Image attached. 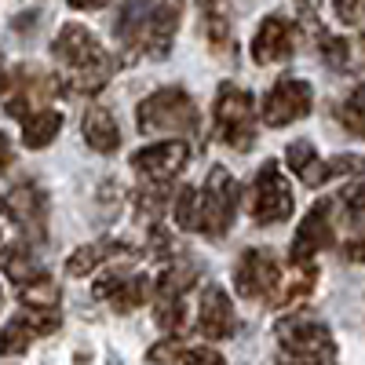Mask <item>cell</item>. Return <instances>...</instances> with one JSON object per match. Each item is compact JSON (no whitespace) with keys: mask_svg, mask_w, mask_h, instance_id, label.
<instances>
[{"mask_svg":"<svg viewBox=\"0 0 365 365\" xmlns=\"http://www.w3.org/2000/svg\"><path fill=\"white\" fill-rule=\"evenodd\" d=\"M96 296H99V299H110V307H113L117 314H128V311H135V307H143V303H146V296H150V278L113 267L106 278L96 282Z\"/></svg>","mask_w":365,"mask_h":365,"instance_id":"9a60e30c","label":"cell"},{"mask_svg":"<svg viewBox=\"0 0 365 365\" xmlns=\"http://www.w3.org/2000/svg\"><path fill=\"white\" fill-rule=\"evenodd\" d=\"M282 285V270L267 249H245L234 267V289L245 299H274Z\"/></svg>","mask_w":365,"mask_h":365,"instance_id":"52a82bcc","label":"cell"},{"mask_svg":"<svg viewBox=\"0 0 365 365\" xmlns=\"http://www.w3.org/2000/svg\"><path fill=\"white\" fill-rule=\"evenodd\" d=\"M143 135H182L197 132V106L182 88H158L135 110Z\"/></svg>","mask_w":365,"mask_h":365,"instance_id":"3957f363","label":"cell"},{"mask_svg":"<svg viewBox=\"0 0 365 365\" xmlns=\"http://www.w3.org/2000/svg\"><path fill=\"white\" fill-rule=\"evenodd\" d=\"M311 106H314L311 84L299 81V77H282L263 99V120L270 128H285V125H292V120L307 117Z\"/></svg>","mask_w":365,"mask_h":365,"instance_id":"ba28073f","label":"cell"},{"mask_svg":"<svg viewBox=\"0 0 365 365\" xmlns=\"http://www.w3.org/2000/svg\"><path fill=\"white\" fill-rule=\"evenodd\" d=\"M292 187L274 161H263L252 175V220L259 227H278L292 216Z\"/></svg>","mask_w":365,"mask_h":365,"instance_id":"8992f818","label":"cell"},{"mask_svg":"<svg viewBox=\"0 0 365 365\" xmlns=\"http://www.w3.org/2000/svg\"><path fill=\"white\" fill-rule=\"evenodd\" d=\"M336 205H344V220L354 234V241H365V175H354L340 190Z\"/></svg>","mask_w":365,"mask_h":365,"instance_id":"7402d4cb","label":"cell"},{"mask_svg":"<svg viewBox=\"0 0 365 365\" xmlns=\"http://www.w3.org/2000/svg\"><path fill=\"white\" fill-rule=\"evenodd\" d=\"M179 4L175 0H128L113 19V34L128 55L165 58L175 41Z\"/></svg>","mask_w":365,"mask_h":365,"instance_id":"6da1fadb","label":"cell"},{"mask_svg":"<svg viewBox=\"0 0 365 365\" xmlns=\"http://www.w3.org/2000/svg\"><path fill=\"white\" fill-rule=\"evenodd\" d=\"M314 263H292V278L285 285H278V292H274V307H289V303H296L299 296H307L314 289Z\"/></svg>","mask_w":365,"mask_h":365,"instance_id":"cb8c5ba5","label":"cell"},{"mask_svg":"<svg viewBox=\"0 0 365 365\" xmlns=\"http://www.w3.org/2000/svg\"><path fill=\"white\" fill-rule=\"evenodd\" d=\"M63 325V311L58 307H26L4 325V354H19L34 340L48 336Z\"/></svg>","mask_w":365,"mask_h":365,"instance_id":"4fadbf2b","label":"cell"},{"mask_svg":"<svg viewBox=\"0 0 365 365\" xmlns=\"http://www.w3.org/2000/svg\"><path fill=\"white\" fill-rule=\"evenodd\" d=\"M19 299L26 303V307H58V285L51 282V274H44V278L22 285Z\"/></svg>","mask_w":365,"mask_h":365,"instance_id":"83f0119b","label":"cell"},{"mask_svg":"<svg viewBox=\"0 0 365 365\" xmlns=\"http://www.w3.org/2000/svg\"><path fill=\"white\" fill-rule=\"evenodd\" d=\"M194 282H197V267L175 263V267H168L161 278H158V296L161 299H182V292H187Z\"/></svg>","mask_w":365,"mask_h":365,"instance_id":"484cf974","label":"cell"},{"mask_svg":"<svg viewBox=\"0 0 365 365\" xmlns=\"http://www.w3.org/2000/svg\"><path fill=\"white\" fill-rule=\"evenodd\" d=\"M332 201H318L311 205V212L299 220L296 237H292V249H289V263H311L322 249L332 245Z\"/></svg>","mask_w":365,"mask_h":365,"instance_id":"8fae6325","label":"cell"},{"mask_svg":"<svg viewBox=\"0 0 365 365\" xmlns=\"http://www.w3.org/2000/svg\"><path fill=\"white\" fill-rule=\"evenodd\" d=\"M8 220L22 230L26 241H44L48 237V197L37 182H19L4 197Z\"/></svg>","mask_w":365,"mask_h":365,"instance_id":"9c48e42d","label":"cell"},{"mask_svg":"<svg viewBox=\"0 0 365 365\" xmlns=\"http://www.w3.org/2000/svg\"><path fill=\"white\" fill-rule=\"evenodd\" d=\"M234 220H237V182L223 165H216L208 172L205 187L197 190V230L220 241L227 237Z\"/></svg>","mask_w":365,"mask_h":365,"instance_id":"5b68a950","label":"cell"},{"mask_svg":"<svg viewBox=\"0 0 365 365\" xmlns=\"http://www.w3.org/2000/svg\"><path fill=\"white\" fill-rule=\"evenodd\" d=\"M110 0H70V8H77V11H96V8H106Z\"/></svg>","mask_w":365,"mask_h":365,"instance_id":"e575fe53","label":"cell"},{"mask_svg":"<svg viewBox=\"0 0 365 365\" xmlns=\"http://www.w3.org/2000/svg\"><path fill=\"white\" fill-rule=\"evenodd\" d=\"M252 58L259 66H270V63H285V58L296 51V26L285 19V15H267L252 37Z\"/></svg>","mask_w":365,"mask_h":365,"instance_id":"5bb4252c","label":"cell"},{"mask_svg":"<svg viewBox=\"0 0 365 365\" xmlns=\"http://www.w3.org/2000/svg\"><path fill=\"white\" fill-rule=\"evenodd\" d=\"M197 332L205 340H230L237 332V314H234V303L220 285H208L201 296V307H197Z\"/></svg>","mask_w":365,"mask_h":365,"instance_id":"2e32d148","label":"cell"},{"mask_svg":"<svg viewBox=\"0 0 365 365\" xmlns=\"http://www.w3.org/2000/svg\"><path fill=\"white\" fill-rule=\"evenodd\" d=\"M154 318H158V325H161L165 332H179L182 322H187L182 299H161V296H158V303H154Z\"/></svg>","mask_w":365,"mask_h":365,"instance_id":"f1b7e54d","label":"cell"},{"mask_svg":"<svg viewBox=\"0 0 365 365\" xmlns=\"http://www.w3.org/2000/svg\"><path fill=\"white\" fill-rule=\"evenodd\" d=\"M361 55H365V34H361Z\"/></svg>","mask_w":365,"mask_h":365,"instance_id":"8d00e7d4","label":"cell"},{"mask_svg":"<svg viewBox=\"0 0 365 365\" xmlns=\"http://www.w3.org/2000/svg\"><path fill=\"white\" fill-rule=\"evenodd\" d=\"M4 274H8V282H11L15 289H22V285H29V282L44 278L48 270H41L37 256L29 252V241H26V245H8V249H4Z\"/></svg>","mask_w":365,"mask_h":365,"instance_id":"ffe728a7","label":"cell"},{"mask_svg":"<svg viewBox=\"0 0 365 365\" xmlns=\"http://www.w3.org/2000/svg\"><path fill=\"white\" fill-rule=\"evenodd\" d=\"M278 365H336V354H278Z\"/></svg>","mask_w":365,"mask_h":365,"instance_id":"d6a6232c","label":"cell"},{"mask_svg":"<svg viewBox=\"0 0 365 365\" xmlns=\"http://www.w3.org/2000/svg\"><path fill=\"white\" fill-rule=\"evenodd\" d=\"M336 120H340V128L351 132L354 139H365V84L347 91V99L336 106Z\"/></svg>","mask_w":365,"mask_h":365,"instance_id":"d4e9b609","label":"cell"},{"mask_svg":"<svg viewBox=\"0 0 365 365\" xmlns=\"http://www.w3.org/2000/svg\"><path fill=\"white\" fill-rule=\"evenodd\" d=\"M132 249L128 245H120V241H96V245H81L70 259H66V274L70 278H84V274H91L103 259L110 256H128Z\"/></svg>","mask_w":365,"mask_h":365,"instance_id":"d6986e66","label":"cell"},{"mask_svg":"<svg viewBox=\"0 0 365 365\" xmlns=\"http://www.w3.org/2000/svg\"><path fill=\"white\" fill-rule=\"evenodd\" d=\"M332 11L344 26H361L365 22V0H332Z\"/></svg>","mask_w":365,"mask_h":365,"instance_id":"4dcf8cb0","label":"cell"},{"mask_svg":"<svg viewBox=\"0 0 365 365\" xmlns=\"http://www.w3.org/2000/svg\"><path fill=\"white\" fill-rule=\"evenodd\" d=\"M51 55L63 66V84L70 88V96H96L113 77V58L106 55V48L96 41L88 26L66 22L51 41Z\"/></svg>","mask_w":365,"mask_h":365,"instance_id":"7a4b0ae2","label":"cell"},{"mask_svg":"<svg viewBox=\"0 0 365 365\" xmlns=\"http://www.w3.org/2000/svg\"><path fill=\"white\" fill-rule=\"evenodd\" d=\"M205 34H208L212 51L237 55V44H234V37H230V26H227V15H223V11H208V15H205Z\"/></svg>","mask_w":365,"mask_h":365,"instance_id":"4316f807","label":"cell"},{"mask_svg":"<svg viewBox=\"0 0 365 365\" xmlns=\"http://www.w3.org/2000/svg\"><path fill=\"white\" fill-rule=\"evenodd\" d=\"M274 336H278L282 351H289V354H336L329 325L311 318V314L282 318L278 325H274Z\"/></svg>","mask_w":365,"mask_h":365,"instance_id":"30bf717a","label":"cell"},{"mask_svg":"<svg viewBox=\"0 0 365 365\" xmlns=\"http://www.w3.org/2000/svg\"><path fill=\"white\" fill-rule=\"evenodd\" d=\"M81 135L84 143L96 150V154H117V146H120V128H117V120L106 106H91L81 120Z\"/></svg>","mask_w":365,"mask_h":365,"instance_id":"e0dca14e","label":"cell"},{"mask_svg":"<svg viewBox=\"0 0 365 365\" xmlns=\"http://www.w3.org/2000/svg\"><path fill=\"white\" fill-rule=\"evenodd\" d=\"M190 161V150L182 139H168V143H154L143 146L132 154V168L146 179V182H168L172 175H179Z\"/></svg>","mask_w":365,"mask_h":365,"instance_id":"7c38bea8","label":"cell"},{"mask_svg":"<svg viewBox=\"0 0 365 365\" xmlns=\"http://www.w3.org/2000/svg\"><path fill=\"white\" fill-rule=\"evenodd\" d=\"M299 8H303V11H311V8H314V0H299Z\"/></svg>","mask_w":365,"mask_h":365,"instance_id":"d590c367","label":"cell"},{"mask_svg":"<svg viewBox=\"0 0 365 365\" xmlns=\"http://www.w3.org/2000/svg\"><path fill=\"white\" fill-rule=\"evenodd\" d=\"M307 26H311V37H314V51L322 55V63H329L332 70H347L351 66V44L344 37H332L322 22L311 19L307 11Z\"/></svg>","mask_w":365,"mask_h":365,"instance_id":"44dd1931","label":"cell"},{"mask_svg":"<svg viewBox=\"0 0 365 365\" xmlns=\"http://www.w3.org/2000/svg\"><path fill=\"white\" fill-rule=\"evenodd\" d=\"M58 132H63V113H55V110H41L26 120V128H22V143L26 150H44L58 139Z\"/></svg>","mask_w":365,"mask_h":365,"instance_id":"603a6c76","label":"cell"},{"mask_svg":"<svg viewBox=\"0 0 365 365\" xmlns=\"http://www.w3.org/2000/svg\"><path fill=\"white\" fill-rule=\"evenodd\" d=\"M150 361H154V365H175L179 358H182V351H179V344L175 340H165V344H158V347H150V354H146Z\"/></svg>","mask_w":365,"mask_h":365,"instance_id":"836d02e7","label":"cell"},{"mask_svg":"<svg viewBox=\"0 0 365 365\" xmlns=\"http://www.w3.org/2000/svg\"><path fill=\"white\" fill-rule=\"evenodd\" d=\"M212 113H216V135L237 154H249L256 143V103L249 91L237 84H220Z\"/></svg>","mask_w":365,"mask_h":365,"instance_id":"277c9868","label":"cell"},{"mask_svg":"<svg viewBox=\"0 0 365 365\" xmlns=\"http://www.w3.org/2000/svg\"><path fill=\"white\" fill-rule=\"evenodd\" d=\"M179 365H227L220 351H212V347H190V351H182Z\"/></svg>","mask_w":365,"mask_h":365,"instance_id":"1f68e13d","label":"cell"},{"mask_svg":"<svg viewBox=\"0 0 365 365\" xmlns=\"http://www.w3.org/2000/svg\"><path fill=\"white\" fill-rule=\"evenodd\" d=\"M285 161H289V168H292L303 182H307V187H322V182H329V179H332L329 165L314 154V146H311L307 139L289 143V146H285Z\"/></svg>","mask_w":365,"mask_h":365,"instance_id":"ac0fdd59","label":"cell"},{"mask_svg":"<svg viewBox=\"0 0 365 365\" xmlns=\"http://www.w3.org/2000/svg\"><path fill=\"white\" fill-rule=\"evenodd\" d=\"M172 212H175V223L182 230H197V190L194 187H182Z\"/></svg>","mask_w":365,"mask_h":365,"instance_id":"f546056e","label":"cell"}]
</instances>
